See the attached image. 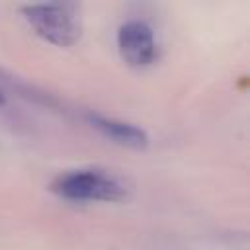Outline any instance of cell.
Returning <instances> with one entry per match:
<instances>
[{"mask_svg": "<svg viewBox=\"0 0 250 250\" xmlns=\"http://www.w3.org/2000/svg\"><path fill=\"white\" fill-rule=\"evenodd\" d=\"M51 189L68 201H121L127 195V186L121 178L107 170H70L61 174Z\"/></svg>", "mask_w": 250, "mask_h": 250, "instance_id": "1", "label": "cell"}, {"mask_svg": "<svg viewBox=\"0 0 250 250\" xmlns=\"http://www.w3.org/2000/svg\"><path fill=\"white\" fill-rule=\"evenodd\" d=\"M27 23L45 41L68 47L82 33L80 16L74 4H31L21 10Z\"/></svg>", "mask_w": 250, "mask_h": 250, "instance_id": "2", "label": "cell"}, {"mask_svg": "<svg viewBox=\"0 0 250 250\" xmlns=\"http://www.w3.org/2000/svg\"><path fill=\"white\" fill-rule=\"evenodd\" d=\"M4 102H6V94H4V90L0 88V105H2Z\"/></svg>", "mask_w": 250, "mask_h": 250, "instance_id": "5", "label": "cell"}, {"mask_svg": "<svg viewBox=\"0 0 250 250\" xmlns=\"http://www.w3.org/2000/svg\"><path fill=\"white\" fill-rule=\"evenodd\" d=\"M88 123L105 139L121 145V146H129V148H145L148 145V135L127 121H119V119H111V117H104L100 113H90L88 115Z\"/></svg>", "mask_w": 250, "mask_h": 250, "instance_id": "4", "label": "cell"}, {"mask_svg": "<svg viewBox=\"0 0 250 250\" xmlns=\"http://www.w3.org/2000/svg\"><path fill=\"white\" fill-rule=\"evenodd\" d=\"M117 49L121 59L135 68H143L156 59V41L152 27L145 21L131 20L117 29Z\"/></svg>", "mask_w": 250, "mask_h": 250, "instance_id": "3", "label": "cell"}]
</instances>
